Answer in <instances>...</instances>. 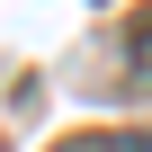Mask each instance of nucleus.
<instances>
[{
	"label": "nucleus",
	"instance_id": "obj_1",
	"mask_svg": "<svg viewBox=\"0 0 152 152\" xmlns=\"http://www.w3.org/2000/svg\"><path fill=\"white\" fill-rule=\"evenodd\" d=\"M125 63H134V81L152 90V9H134V18H125Z\"/></svg>",
	"mask_w": 152,
	"mask_h": 152
}]
</instances>
